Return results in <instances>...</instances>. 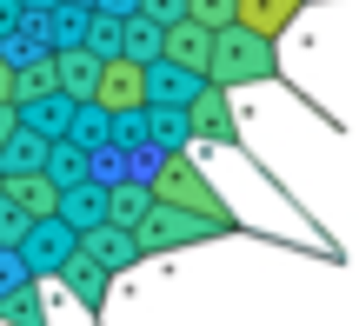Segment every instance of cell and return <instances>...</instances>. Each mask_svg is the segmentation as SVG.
Listing matches in <instances>:
<instances>
[{"mask_svg": "<svg viewBox=\"0 0 359 326\" xmlns=\"http://www.w3.org/2000/svg\"><path fill=\"white\" fill-rule=\"evenodd\" d=\"M147 193L154 200H167V207H187V213H200V220H213L219 233H240V213L219 200V186L200 173V160L180 147V154H160L154 160V180H147Z\"/></svg>", "mask_w": 359, "mask_h": 326, "instance_id": "cell-1", "label": "cell"}, {"mask_svg": "<svg viewBox=\"0 0 359 326\" xmlns=\"http://www.w3.org/2000/svg\"><path fill=\"white\" fill-rule=\"evenodd\" d=\"M206 80L213 87H253V80H280V53L273 40L246 34V27H213V47H206Z\"/></svg>", "mask_w": 359, "mask_h": 326, "instance_id": "cell-2", "label": "cell"}, {"mask_svg": "<svg viewBox=\"0 0 359 326\" xmlns=\"http://www.w3.org/2000/svg\"><path fill=\"white\" fill-rule=\"evenodd\" d=\"M200 240H226L213 220H200V213L187 207H167V200H147V213L133 220V247H140V260H154V253H187L200 247Z\"/></svg>", "mask_w": 359, "mask_h": 326, "instance_id": "cell-3", "label": "cell"}, {"mask_svg": "<svg viewBox=\"0 0 359 326\" xmlns=\"http://www.w3.org/2000/svg\"><path fill=\"white\" fill-rule=\"evenodd\" d=\"M187 133H193V147H240L246 140L240 114H233V93L213 87L206 74H200V87H193V100H187Z\"/></svg>", "mask_w": 359, "mask_h": 326, "instance_id": "cell-4", "label": "cell"}, {"mask_svg": "<svg viewBox=\"0 0 359 326\" xmlns=\"http://www.w3.org/2000/svg\"><path fill=\"white\" fill-rule=\"evenodd\" d=\"M13 253H20L27 280H53L67 266V253H74V226L60 220V213H47V220H27V233L13 240Z\"/></svg>", "mask_w": 359, "mask_h": 326, "instance_id": "cell-5", "label": "cell"}, {"mask_svg": "<svg viewBox=\"0 0 359 326\" xmlns=\"http://www.w3.org/2000/svg\"><path fill=\"white\" fill-rule=\"evenodd\" d=\"M93 107H100V114H140V107H147V67H140V60H127V53L100 60Z\"/></svg>", "mask_w": 359, "mask_h": 326, "instance_id": "cell-6", "label": "cell"}, {"mask_svg": "<svg viewBox=\"0 0 359 326\" xmlns=\"http://www.w3.org/2000/svg\"><path fill=\"white\" fill-rule=\"evenodd\" d=\"M53 280H60V287L74 293V306H80V313L100 326V313H107V293H114V273H107L100 260H87V253L74 247V253H67V266H60Z\"/></svg>", "mask_w": 359, "mask_h": 326, "instance_id": "cell-7", "label": "cell"}, {"mask_svg": "<svg viewBox=\"0 0 359 326\" xmlns=\"http://www.w3.org/2000/svg\"><path fill=\"white\" fill-rule=\"evenodd\" d=\"M74 247L87 253V260H100L114 280L140 266V247H133V233H127V226H114V220H100V226H87V233H74Z\"/></svg>", "mask_w": 359, "mask_h": 326, "instance_id": "cell-8", "label": "cell"}, {"mask_svg": "<svg viewBox=\"0 0 359 326\" xmlns=\"http://www.w3.org/2000/svg\"><path fill=\"white\" fill-rule=\"evenodd\" d=\"M206 47H213V27L187 20V13L160 27V60H167V67H187V74H206Z\"/></svg>", "mask_w": 359, "mask_h": 326, "instance_id": "cell-9", "label": "cell"}, {"mask_svg": "<svg viewBox=\"0 0 359 326\" xmlns=\"http://www.w3.org/2000/svg\"><path fill=\"white\" fill-rule=\"evenodd\" d=\"M53 213H60L74 233H87V226H100L107 220V180H74V186H60V200H53Z\"/></svg>", "mask_w": 359, "mask_h": 326, "instance_id": "cell-10", "label": "cell"}, {"mask_svg": "<svg viewBox=\"0 0 359 326\" xmlns=\"http://www.w3.org/2000/svg\"><path fill=\"white\" fill-rule=\"evenodd\" d=\"M0 200H7V207H20L27 220H47L53 213V200H60V186L47 180V173H0Z\"/></svg>", "mask_w": 359, "mask_h": 326, "instance_id": "cell-11", "label": "cell"}, {"mask_svg": "<svg viewBox=\"0 0 359 326\" xmlns=\"http://www.w3.org/2000/svg\"><path fill=\"white\" fill-rule=\"evenodd\" d=\"M93 80H100V60H93L80 40L53 47V87H60L67 100H93Z\"/></svg>", "mask_w": 359, "mask_h": 326, "instance_id": "cell-12", "label": "cell"}, {"mask_svg": "<svg viewBox=\"0 0 359 326\" xmlns=\"http://www.w3.org/2000/svg\"><path fill=\"white\" fill-rule=\"evenodd\" d=\"M293 13H299V0H233L226 27H246V34H259V40H280L286 27H293Z\"/></svg>", "mask_w": 359, "mask_h": 326, "instance_id": "cell-13", "label": "cell"}, {"mask_svg": "<svg viewBox=\"0 0 359 326\" xmlns=\"http://www.w3.org/2000/svg\"><path fill=\"white\" fill-rule=\"evenodd\" d=\"M140 127H147V147H154V154H180V147H193L187 107H154V100H147L140 107Z\"/></svg>", "mask_w": 359, "mask_h": 326, "instance_id": "cell-14", "label": "cell"}, {"mask_svg": "<svg viewBox=\"0 0 359 326\" xmlns=\"http://www.w3.org/2000/svg\"><path fill=\"white\" fill-rule=\"evenodd\" d=\"M193 87H200V74L167 67V60H147V100H154V107H187Z\"/></svg>", "mask_w": 359, "mask_h": 326, "instance_id": "cell-15", "label": "cell"}, {"mask_svg": "<svg viewBox=\"0 0 359 326\" xmlns=\"http://www.w3.org/2000/svg\"><path fill=\"white\" fill-rule=\"evenodd\" d=\"M13 114H20V127H34V133H47V140H60L67 120H74V100H67V93H40V100H20Z\"/></svg>", "mask_w": 359, "mask_h": 326, "instance_id": "cell-16", "label": "cell"}, {"mask_svg": "<svg viewBox=\"0 0 359 326\" xmlns=\"http://www.w3.org/2000/svg\"><path fill=\"white\" fill-rule=\"evenodd\" d=\"M40 173H47L53 186H74V180H87L93 173V154L80 140H47V160H40Z\"/></svg>", "mask_w": 359, "mask_h": 326, "instance_id": "cell-17", "label": "cell"}, {"mask_svg": "<svg viewBox=\"0 0 359 326\" xmlns=\"http://www.w3.org/2000/svg\"><path fill=\"white\" fill-rule=\"evenodd\" d=\"M60 140H80L87 154H100L107 140H114V114H100L93 100H74V120H67V133Z\"/></svg>", "mask_w": 359, "mask_h": 326, "instance_id": "cell-18", "label": "cell"}, {"mask_svg": "<svg viewBox=\"0 0 359 326\" xmlns=\"http://www.w3.org/2000/svg\"><path fill=\"white\" fill-rule=\"evenodd\" d=\"M40 160H47V133L13 127V133H7V147H0V173H34Z\"/></svg>", "mask_w": 359, "mask_h": 326, "instance_id": "cell-19", "label": "cell"}, {"mask_svg": "<svg viewBox=\"0 0 359 326\" xmlns=\"http://www.w3.org/2000/svg\"><path fill=\"white\" fill-rule=\"evenodd\" d=\"M147 200H154V193H147V180H107V220L133 233V220L147 213Z\"/></svg>", "mask_w": 359, "mask_h": 326, "instance_id": "cell-20", "label": "cell"}, {"mask_svg": "<svg viewBox=\"0 0 359 326\" xmlns=\"http://www.w3.org/2000/svg\"><path fill=\"white\" fill-rule=\"evenodd\" d=\"M0 326H47V306H40V280H20L13 293H0Z\"/></svg>", "mask_w": 359, "mask_h": 326, "instance_id": "cell-21", "label": "cell"}, {"mask_svg": "<svg viewBox=\"0 0 359 326\" xmlns=\"http://www.w3.org/2000/svg\"><path fill=\"white\" fill-rule=\"evenodd\" d=\"M80 47H87L93 60H114V53H120V13H100V7H93L87 27H80Z\"/></svg>", "mask_w": 359, "mask_h": 326, "instance_id": "cell-22", "label": "cell"}, {"mask_svg": "<svg viewBox=\"0 0 359 326\" xmlns=\"http://www.w3.org/2000/svg\"><path fill=\"white\" fill-rule=\"evenodd\" d=\"M120 53H127V60H160V27L154 20H140V13H127V20H120Z\"/></svg>", "mask_w": 359, "mask_h": 326, "instance_id": "cell-23", "label": "cell"}, {"mask_svg": "<svg viewBox=\"0 0 359 326\" xmlns=\"http://www.w3.org/2000/svg\"><path fill=\"white\" fill-rule=\"evenodd\" d=\"M40 93H60V87H53V53H40L34 67H13V107L40 100Z\"/></svg>", "mask_w": 359, "mask_h": 326, "instance_id": "cell-24", "label": "cell"}, {"mask_svg": "<svg viewBox=\"0 0 359 326\" xmlns=\"http://www.w3.org/2000/svg\"><path fill=\"white\" fill-rule=\"evenodd\" d=\"M180 13L200 20V27H226L233 20V0H180Z\"/></svg>", "mask_w": 359, "mask_h": 326, "instance_id": "cell-25", "label": "cell"}, {"mask_svg": "<svg viewBox=\"0 0 359 326\" xmlns=\"http://www.w3.org/2000/svg\"><path fill=\"white\" fill-rule=\"evenodd\" d=\"M133 13L154 20V27H167V20H180V0H133Z\"/></svg>", "mask_w": 359, "mask_h": 326, "instance_id": "cell-26", "label": "cell"}, {"mask_svg": "<svg viewBox=\"0 0 359 326\" xmlns=\"http://www.w3.org/2000/svg\"><path fill=\"white\" fill-rule=\"evenodd\" d=\"M20 280H27L20 253H13V247H0V293H13V287H20Z\"/></svg>", "mask_w": 359, "mask_h": 326, "instance_id": "cell-27", "label": "cell"}, {"mask_svg": "<svg viewBox=\"0 0 359 326\" xmlns=\"http://www.w3.org/2000/svg\"><path fill=\"white\" fill-rule=\"evenodd\" d=\"M0 100H13V60H7V47H0Z\"/></svg>", "mask_w": 359, "mask_h": 326, "instance_id": "cell-28", "label": "cell"}, {"mask_svg": "<svg viewBox=\"0 0 359 326\" xmlns=\"http://www.w3.org/2000/svg\"><path fill=\"white\" fill-rule=\"evenodd\" d=\"M20 127V114H13V100H0V147H7V133Z\"/></svg>", "mask_w": 359, "mask_h": 326, "instance_id": "cell-29", "label": "cell"}, {"mask_svg": "<svg viewBox=\"0 0 359 326\" xmlns=\"http://www.w3.org/2000/svg\"><path fill=\"white\" fill-rule=\"evenodd\" d=\"M299 7H306V0H299Z\"/></svg>", "mask_w": 359, "mask_h": 326, "instance_id": "cell-30", "label": "cell"}]
</instances>
